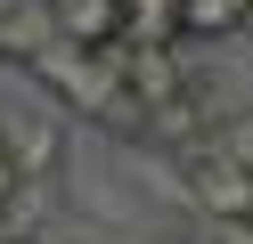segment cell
Returning <instances> with one entry per match:
<instances>
[{
	"instance_id": "obj_1",
	"label": "cell",
	"mask_w": 253,
	"mask_h": 244,
	"mask_svg": "<svg viewBox=\"0 0 253 244\" xmlns=\"http://www.w3.org/2000/svg\"><path fill=\"white\" fill-rule=\"evenodd\" d=\"M41 90H57L74 114H106L123 98V73H115V49H82V41H49V49H25Z\"/></svg>"
},
{
	"instance_id": "obj_2",
	"label": "cell",
	"mask_w": 253,
	"mask_h": 244,
	"mask_svg": "<svg viewBox=\"0 0 253 244\" xmlns=\"http://www.w3.org/2000/svg\"><path fill=\"white\" fill-rule=\"evenodd\" d=\"M115 49V73H123V98L147 114H180L188 106V65H180V41H106Z\"/></svg>"
},
{
	"instance_id": "obj_3",
	"label": "cell",
	"mask_w": 253,
	"mask_h": 244,
	"mask_svg": "<svg viewBox=\"0 0 253 244\" xmlns=\"http://www.w3.org/2000/svg\"><path fill=\"white\" fill-rule=\"evenodd\" d=\"M188 195H196L204 211H220V220H253V179L237 171L220 146H196V155H188Z\"/></svg>"
},
{
	"instance_id": "obj_4",
	"label": "cell",
	"mask_w": 253,
	"mask_h": 244,
	"mask_svg": "<svg viewBox=\"0 0 253 244\" xmlns=\"http://www.w3.org/2000/svg\"><path fill=\"white\" fill-rule=\"evenodd\" d=\"M49 25H57V41L106 49V41L123 33V0H49Z\"/></svg>"
},
{
	"instance_id": "obj_5",
	"label": "cell",
	"mask_w": 253,
	"mask_h": 244,
	"mask_svg": "<svg viewBox=\"0 0 253 244\" xmlns=\"http://www.w3.org/2000/svg\"><path fill=\"white\" fill-rule=\"evenodd\" d=\"M115 41H188L180 0H123V33Z\"/></svg>"
},
{
	"instance_id": "obj_6",
	"label": "cell",
	"mask_w": 253,
	"mask_h": 244,
	"mask_svg": "<svg viewBox=\"0 0 253 244\" xmlns=\"http://www.w3.org/2000/svg\"><path fill=\"white\" fill-rule=\"evenodd\" d=\"M180 25H188V41H212V33L245 25V0H180Z\"/></svg>"
},
{
	"instance_id": "obj_7",
	"label": "cell",
	"mask_w": 253,
	"mask_h": 244,
	"mask_svg": "<svg viewBox=\"0 0 253 244\" xmlns=\"http://www.w3.org/2000/svg\"><path fill=\"white\" fill-rule=\"evenodd\" d=\"M212 146H220V155H229V163H237V171H245V179H253V122H229V130H220V139H212Z\"/></svg>"
},
{
	"instance_id": "obj_8",
	"label": "cell",
	"mask_w": 253,
	"mask_h": 244,
	"mask_svg": "<svg viewBox=\"0 0 253 244\" xmlns=\"http://www.w3.org/2000/svg\"><path fill=\"white\" fill-rule=\"evenodd\" d=\"M17 179H25V171H17V163H8V146H0V195L17 187Z\"/></svg>"
},
{
	"instance_id": "obj_9",
	"label": "cell",
	"mask_w": 253,
	"mask_h": 244,
	"mask_svg": "<svg viewBox=\"0 0 253 244\" xmlns=\"http://www.w3.org/2000/svg\"><path fill=\"white\" fill-rule=\"evenodd\" d=\"M245 25H253V8H245Z\"/></svg>"
},
{
	"instance_id": "obj_10",
	"label": "cell",
	"mask_w": 253,
	"mask_h": 244,
	"mask_svg": "<svg viewBox=\"0 0 253 244\" xmlns=\"http://www.w3.org/2000/svg\"><path fill=\"white\" fill-rule=\"evenodd\" d=\"M245 8H253V0H245Z\"/></svg>"
}]
</instances>
